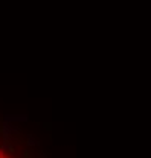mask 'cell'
I'll return each instance as SVG.
<instances>
[{
	"mask_svg": "<svg viewBox=\"0 0 151 158\" xmlns=\"http://www.w3.org/2000/svg\"><path fill=\"white\" fill-rule=\"evenodd\" d=\"M0 158H22L20 154L6 141L0 140Z\"/></svg>",
	"mask_w": 151,
	"mask_h": 158,
	"instance_id": "1",
	"label": "cell"
}]
</instances>
